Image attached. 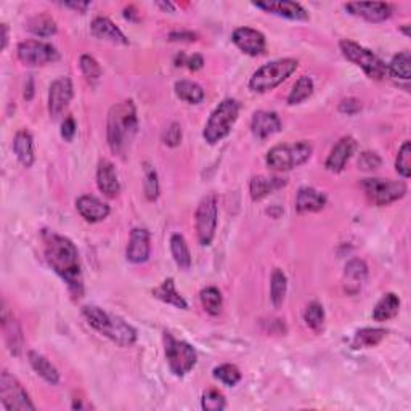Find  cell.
I'll list each match as a JSON object with an SVG mask.
<instances>
[{
  "label": "cell",
  "mask_w": 411,
  "mask_h": 411,
  "mask_svg": "<svg viewBox=\"0 0 411 411\" xmlns=\"http://www.w3.org/2000/svg\"><path fill=\"white\" fill-rule=\"evenodd\" d=\"M44 246L49 265L66 283L73 297L79 299L84 292V283L78 247L69 238L58 235L55 231L44 233Z\"/></svg>",
  "instance_id": "obj_1"
},
{
  "label": "cell",
  "mask_w": 411,
  "mask_h": 411,
  "mask_svg": "<svg viewBox=\"0 0 411 411\" xmlns=\"http://www.w3.org/2000/svg\"><path fill=\"white\" fill-rule=\"evenodd\" d=\"M137 130H139V119H137L134 101L125 100L110 110L106 134H108V145L114 155L124 156L127 153Z\"/></svg>",
  "instance_id": "obj_2"
},
{
  "label": "cell",
  "mask_w": 411,
  "mask_h": 411,
  "mask_svg": "<svg viewBox=\"0 0 411 411\" xmlns=\"http://www.w3.org/2000/svg\"><path fill=\"white\" fill-rule=\"evenodd\" d=\"M82 315L95 331L103 334L111 341L121 347H130L137 341V331L125 323L123 318L105 312L103 308L96 306H85L82 308Z\"/></svg>",
  "instance_id": "obj_3"
},
{
  "label": "cell",
  "mask_w": 411,
  "mask_h": 411,
  "mask_svg": "<svg viewBox=\"0 0 411 411\" xmlns=\"http://www.w3.org/2000/svg\"><path fill=\"white\" fill-rule=\"evenodd\" d=\"M240 116V103L235 98H225L212 111L204 125L202 137L209 145H216L230 134Z\"/></svg>",
  "instance_id": "obj_4"
},
{
  "label": "cell",
  "mask_w": 411,
  "mask_h": 411,
  "mask_svg": "<svg viewBox=\"0 0 411 411\" xmlns=\"http://www.w3.org/2000/svg\"><path fill=\"white\" fill-rule=\"evenodd\" d=\"M299 62L294 58H281L263 64L252 74L250 80V89L256 94H265L277 89L285 82L294 71L297 69Z\"/></svg>",
  "instance_id": "obj_5"
},
{
  "label": "cell",
  "mask_w": 411,
  "mask_h": 411,
  "mask_svg": "<svg viewBox=\"0 0 411 411\" xmlns=\"http://www.w3.org/2000/svg\"><path fill=\"white\" fill-rule=\"evenodd\" d=\"M313 146L308 141H294V143L277 145L267 153V166L272 170L286 172L299 167L311 159Z\"/></svg>",
  "instance_id": "obj_6"
},
{
  "label": "cell",
  "mask_w": 411,
  "mask_h": 411,
  "mask_svg": "<svg viewBox=\"0 0 411 411\" xmlns=\"http://www.w3.org/2000/svg\"><path fill=\"white\" fill-rule=\"evenodd\" d=\"M339 47H341L344 57H346L349 62L357 64L358 68H362L369 79L381 80L385 78V74H387V64H385L378 55H374L371 50L365 49L362 45H358L357 42L349 39L341 40Z\"/></svg>",
  "instance_id": "obj_7"
},
{
  "label": "cell",
  "mask_w": 411,
  "mask_h": 411,
  "mask_svg": "<svg viewBox=\"0 0 411 411\" xmlns=\"http://www.w3.org/2000/svg\"><path fill=\"white\" fill-rule=\"evenodd\" d=\"M164 349L167 363H169L170 371L175 376H185L186 373H190L195 368L198 362V353L191 344L179 341L170 333L164 331Z\"/></svg>",
  "instance_id": "obj_8"
},
{
  "label": "cell",
  "mask_w": 411,
  "mask_h": 411,
  "mask_svg": "<svg viewBox=\"0 0 411 411\" xmlns=\"http://www.w3.org/2000/svg\"><path fill=\"white\" fill-rule=\"evenodd\" d=\"M365 195L374 206H389L407 195V184L387 179H365L362 182Z\"/></svg>",
  "instance_id": "obj_9"
},
{
  "label": "cell",
  "mask_w": 411,
  "mask_h": 411,
  "mask_svg": "<svg viewBox=\"0 0 411 411\" xmlns=\"http://www.w3.org/2000/svg\"><path fill=\"white\" fill-rule=\"evenodd\" d=\"M217 217H219L217 196L214 193H211V195L202 198L196 209V235L201 246H211V243L214 241L217 230Z\"/></svg>",
  "instance_id": "obj_10"
},
{
  "label": "cell",
  "mask_w": 411,
  "mask_h": 411,
  "mask_svg": "<svg viewBox=\"0 0 411 411\" xmlns=\"http://www.w3.org/2000/svg\"><path fill=\"white\" fill-rule=\"evenodd\" d=\"M0 400L5 410H35V405L31 402L29 395L19 381L12 376L8 371L0 374Z\"/></svg>",
  "instance_id": "obj_11"
},
{
  "label": "cell",
  "mask_w": 411,
  "mask_h": 411,
  "mask_svg": "<svg viewBox=\"0 0 411 411\" xmlns=\"http://www.w3.org/2000/svg\"><path fill=\"white\" fill-rule=\"evenodd\" d=\"M19 62L26 66H44L60 60L58 50L52 44L40 40H24L17 49Z\"/></svg>",
  "instance_id": "obj_12"
},
{
  "label": "cell",
  "mask_w": 411,
  "mask_h": 411,
  "mask_svg": "<svg viewBox=\"0 0 411 411\" xmlns=\"http://www.w3.org/2000/svg\"><path fill=\"white\" fill-rule=\"evenodd\" d=\"M353 17H360L369 23H383L394 13V7L385 2H349L344 5Z\"/></svg>",
  "instance_id": "obj_13"
},
{
  "label": "cell",
  "mask_w": 411,
  "mask_h": 411,
  "mask_svg": "<svg viewBox=\"0 0 411 411\" xmlns=\"http://www.w3.org/2000/svg\"><path fill=\"white\" fill-rule=\"evenodd\" d=\"M73 98V82L68 76L53 80L49 90V113L57 119Z\"/></svg>",
  "instance_id": "obj_14"
},
{
  "label": "cell",
  "mask_w": 411,
  "mask_h": 411,
  "mask_svg": "<svg viewBox=\"0 0 411 411\" xmlns=\"http://www.w3.org/2000/svg\"><path fill=\"white\" fill-rule=\"evenodd\" d=\"M231 40L243 53L251 55V57H257L265 52V35L257 29L238 28L233 31Z\"/></svg>",
  "instance_id": "obj_15"
},
{
  "label": "cell",
  "mask_w": 411,
  "mask_h": 411,
  "mask_svg": "<svg viewBox=\"0 0 411 411\" xmlns=\"http://www.w3.org/2000/svg\"><path fill=\"white\" fill-rule=\"evenodd\" d=\"M150 231L145 228H134L130 231V240L125 251L127 261L132 263H145L150 259Z\"/></svg>",
  "instance_id": "obj_16"
},
{
  "label": "cell",
  "mask_w": 411,
  "mask_h": 411,
  "mask_svg": "<svg viewBox=\"0 0 411 411\" xmlns=\"http://www.w3.org/2000/svg\"><path fill=\"white\" fill-rule=\"evenodd\" d=\"M256 8H261L267 13H273L277 17H283L288 19H297V21H306L308 19V12L301 3L291 2V0H277V2H254Z\"/></svg>",
  "instance_id": "obj_17"
},
{
  "label": "cell",
  "mask_w": 411,
  "mask_h": 411,
  "mask_svg": "<svg viewBox=\"0 0 411 411\" xmlns=\"http://www.w3.org/2000/svg\"><path fill=\"white\" fill-rule=\"evenodd\" d=\"M355 148H357V141H355L353 137L350 135L342 137V139L334 145V148L331 150V153H329L326 162H324L326 170L333 172V174H339V172H342L349 159L352 158Z\"/></svg>",
  "instance_id": "obj_18"
},
{
  "label": "cell",
  "mask_w": 411,
  "mask_h": 411,
  "mask_svg": "<svg viewBox=\"0 0 411 411\" xmlns=\"http://www.w3.org/2000/svg\"><path fill=\"white\" fill-rule=\"evenodd\" d=\"M2 331L10 353L18 357L23 350V331L17 318L13 317V313L8 312V308L5 306L2 308Z\"/></svg>",
  "instance_id": "obj_19"
},
{
  "label": "cell",
  "mask_w": 411,
  "mask_h": 411,
  "mask_svg": "<svg viewBox=\"0 0 411 411\" xmlns=\"http://www.w3.org/2000/svg\"><path fill=\"white\" fill-rule=\"evenodd\" d=\"M76 209L82 216V219L90 223L101 222L110 216V206L106 204V202L100 201L98 198L90 195L80 196L79 200L76 201Z\"/></svg>",
  "instance_id": "obj_20"
},
{
  "label": "cell",
  "mask_w": 411,
  "mask_h": 411,
  "mask_svg": "<svg viewBox=\"0 0 411 411\" xmlns=\"http://www.w3.org/2000/svg\"><path fill=\"white\" fill-rule=\"evenodd\" d=\"M251 130L257 139L263 140L281 130V121L273 111H257L252 116Z\"/></svg>",
  "instance_id": "obj_21"
},
{
  "label": "cell",
  "mask_w": 411,
  "mask_h": 411,
  "mask_svg": "<svg viewBox=\"0 0 411 411\" xmlns=\"http://www.w3.org/2000/svg\"><path fill=\"white\" fill-rule=\"evenodd\" d=\"M96 185H98L100 191L106 198H116L119 195L121 184L118 179V172H116L114 166L110 161H100L98 170H96Z\"/></svg>",
  "instance_id": "obj_22"
},
{
  "label": "cell",
  "mask_w": 411,
  "mask_h": 411,
  "mask_svg": "<svg viewBox=\"0 0 411 411\" xmlns=\"http://www.w3.org/2000/svg\"><path fill=\"white\" fill-rule=\"evenodd\" d=\"M368 277V267L362 259H352L344 270V286L349 294H357Z\"/></svg>",
  "instance_id": "obj_23"
},
{
  "label": "cell",
  "mask_w": 411,
  "mask_h": 411,
  "mask_svg": "<svg viewBox=\"0 0 411 411\" xmlns=\"http://www.w3.org/2000/svg\"><path fill=\"white\" fill-rule=\"evenodd\" d=\"M326 206V196L318 190L312 189V186H302L297 191L296 196V211L301 214H307V212H318Z\"/></svg>",
  "instance_id": "obj_24"
},
{
  "label": "cell",
  "mask_w": 411,
  "mask_h": 411,
  "mask_svg": "<svg viewBox=\"0 0 411 411\" xmlns=\"http://www.w3.org/2000/svg\"><path fill=\"white\" fill-rule=\"evenodd\" d=\"M92 33L95 37L101 40H108V42L113 44H121L127 45L129 44V39L125 37L124 33L116 26V24L111 21L110 18L106 17H96L92 21Z\"/></svg>",
  "instance_id": "obj_25"
},
{
  "label": "cell",
  "mask_w": 411,
  "mask_h": 411,
  "mask_svg": "<svg viewBox=\"0 0 411 411\" xmlns=\"http://www.w3.org/2000/svg\"><path fill=\"white\" fill-rule=\"evenodd\" d=\"M285 185H286V180L280 179V177H267V175L252 177L250 184L252 201H261L268 195H272L273 191L283 189Z\"/></svg>",
  "instance_id": "obj_26"
},
{
  "label": "cell",
  "mask_w": 411,
  "mask_h": 411,
  "mask_svg": "<svg viewBox=\"0 0 411 411\" xmlns=\"http://www.w3.org/2000/svg\"><path fill=\"white\" fill-rule=\"evenodd\" d=\"M13 151L17 155L18 161L24 167H31L34 164V140L33 135L26 129L18 130L13 139Z\"/></svg>",
  "instance_id": "obj_27"
},
{
  "label": "cell",
  "mask_w": 411,
  "mask_h": 411,
  "mask_svg": "<svg viewBox=\"0 0 411 411\" xmlns=\"http://www.w3.org/2000/svg\"><path fill=\"white\" fill-rule=\"evenodd\" d=\"M28 358L34 371L37 373L44 381H47V383L52 385H57L60 383V374L57 371V368L53 367L52 362H50L47 357H44L42 353L35 352V350H31V352L28 353Z\"/></svg>",
  "instance_id": "obj_28"
},
{
  "label": "cell",
  "mask_w": 411,
  "mask_h": 411,
  "mask_svg": "<svg viewBox=\"0 0 411 411\" xmlns=\"http://www.w3.org/2000/svg\"><path fill=\"white\" fill-rule=\"evenodd\" d=\"M153 296L159 301L169 304V306H174L177 308H189V304L184 299V296H180V292L175 289V283L172 278H167V280L162 281V285L153 289Z\"/></svg>",
  "instance_id": "obj_29"
},
{
  "label": "cell",
  "mask_w": 411,
  "mask_h": 411,
  "mask_svg": "<svg viewBox=\"0 0 411 411\" xmlns=\"http://www.w3.org/2000/svg\"><path fill=\"white\" fill-rule=\"evenodd\" d=\"M399 308H400V299L397 294L394 292L384 294L373 308V320H376V322H387V320L397 315Z\"/></svg>",
  "instance_id": "obj_30"
},
{
  "label": "cell",
  "mask_w": 411,
  "mask_h": 411,
  "mask_svg": "<svg viewBox=\"0 0 411 411\" xmlns=\"http://www.w3.org/2000/svg\"><path fill=\"white\" fill-rule=\"evenodd\" d=\"M170 252L177 265H179L182 270H189L191 267V252L189 245H186L185 238L179 235V233H174V235L170 236Z\"/></svg>",
  "instance_id": "obj_31"
},
{
  "label": "cell",
  "mask_w": 411,
  "mask_h": 411,
  "mask_svg": "<svg viewBox=\"0 0 411 411\" xmlns=\"http://www.w3.org/2000/svg\"><path fill=\"white\" fill-rule=\"evenodd\" d=\"M385 334H387V331H385V329H383V328L358 329L353 336L352 346H353V349L374 347V346H378L381 341H383V339L385 338Z\"/></svg>",
  "instance_id": "obj_32"
},
{
  "label": "cell",
  "mask_w": 411,
  "mask_h": 411,
  "mask_svg": "<svg viewBox=\"0 0 411 411\" xmlns=\"http://www.w3.org/2000/svg\"><path fill=\"white\" fill-rule=\"evenodd\" d=\"M175 94L180 100L190 105H198L204 100V89L200 84L193 82V80H177Z\"/></svg>",
  "instance_id": "obj_33"
},
{
  "label": "cell",
  "mask_w": 411,
  "mask_h": 411,
  "mask_svg": "<svg viewBox=\"0 0 411 411\" xmlns=\"http://www.w3.org/2000/svg\"><path fill=\"white\" fill-rule=\"evenodd\" d=\"M28 29L39 37H50L57 33V23L47 13H39L28 21Z\"/></svg>",
  "instance_id": "obj_34"
},
{
  "label": "cell",
  "mask_w": 411,
  "mask_h": 411,
  "mask_svg": "<svg viewBox=\"0 0 411 411\" xmlns=\"http://www.w3.org/2000/svg\"><path fill=\"white\" fill-rule=\"evenodd\" d=\"M270 299L272 304L277 308L281 307V304L285 302L286 297V291H288V278L285 275V272L281 268H275L272 273V280H270Z\"/></svg>",
  "instance_id": "obj_35"
},
{
  "label": "cell",
  "mask_w": 411,
  "mask_h": 411,
  "mask_svg": "<svg viewBox=\"0 0 411 411\" xmlns=\"http://www.w3.org/2000/svg\"><path fill=\"white\" fill-rule=\"evenodd\" d=\"M387 73L395 79L410 80L411 78V55L410 52H400L392 58L387 66Z\"/></svg>",
  "instance_id": "obj_36"
},
{
  "label": "cell",
  "mask_w": 411,
  "mask_h": 411,
  "mask_svg": "<svg viewBox=\"0 0 411 411\" xmlns=\"http://www.w3.org/2000/svg\"><path fill=\"white\" fill-rule=\"evenodd\" d=\"M200 299H201L202 307H204V311L209 313V315L217 317L222 312L223 299H222V292L217 288L214 286L204 288L200 292Z\"/></svg>",
  "instance_id": "obj_37"
},
{
  "label": "cell",
  "mask_w": 411,
  "mask_h": 411,
  "mask_svg": "<svg viewBox=\"0 0 411 411\" xmlns=\"http://www.w3.org/2000/svg\"><path fill=\"white\" fill-rule=\"evenodd\" d=\"M313 94V80L308 78V76H302L299 80L294 84L291 94L288 95V105H299L302 101H306L308 96Z\"/></svg>",
  "instance_id": "obj_38"
},
{
  "label": "cell",
  "mask_w": 411,
  "mask_h": 411,
  "mask_svg": "<svg viewBox=\"0 0 411 411\" xmlns=\"http://www.w3.org/2000/svg\"><path fill=\"white\" fill-rule=\"evenodd\" d=\"M143 170H145V182H143V189H145V196L148 201H155L158 200L159 196V180H158V172L150 162H145L143 164Z\"/></svg>",
  "instance_id": "obj_39"
},
{
  "label": "cell",
  "mask_w": 411,
  "mask_h": 411,
  "mask_svg": "<svg viewBox=\"0 0 411 411\" xmlns=\"http://www.w3.org/2000/svg\"><path fill=\"white\" fill-rule=\"evenodd\" d=\"M304 322L307 323V326L313 329V331H322L324 324V308L322 304L318 302H311L306 307V312H304Z\"/></svg>",
  "instance_id": "obj_40"
},
{
  "label": "cell",
  "mask_w": 411,
  "mask_h": 411,
  "mask_svg": "<svg viewBox=\"0 0 411 411\" xmlns=\"http://www.w3.org/2000/svg\"><path fill=\"white\" fill-rule=\"evenodd\" d=\"M79 66H80V71H82V74L85 76V79L92 84L98 82L101 74H103L100 63L96 62L94 57H90V55H80Z\"/></svg>",
  "instance_id": "obj_41"
},
{
  "label": "cell",
  "mask_w": 411,
  "mask_h": 411,
  "mask_svg": "<svg viewBox=\"0 0 411 411\" xmlns=\"http://www.w3.org/2000/svg\"><path fill=\"white\" fill-rule=\"evenodd\" d=\"M214 378L219 379L220 383H223L225 385L233 387V385H236L241 381V371L235 367V365L225 363L214 368Z\"/></svg>",
  "instance_id": "obj_42"
},
{
  "label": "cell",
  "mask_w": 411,
  "mask_h": 411,
  "mask_svg": "<svg viewBox=\"0 0 411 411\" xmlns=\"http://www.w3.org/2000/svg\"><path fill=\"white\" fill-rule=\"evenodd\" d=\"M395 170L399 172L403 179H408L411 175V143L407 140L400 146L397 159H395Z\"/></svg>",
  "instance_id": "obj_43"
},
{
  "label": "cell",
  "mask_w": 411,
  "mask_h": 411,
  "mask_svg": "<svg viewBox=\"0 0 411 411\" xmlns=\"http://www.w3.org/2000/svg\"><path fill=\"white\" fill-rule=\"evenodd\" d=\"M201 405L206 411H222V410H225L227 402H225V397H223L219 390L211 389V390H207L204 395H202Z\"/></svg>",
  "instance_id": "obj_44"
},
{
  "label": "cell",
  "mask_w": 411,
  "mask_h": 411,
  "mask_svg": "<svg viewBox=\"0 0 411 411\" xmlns=\"http://www.w3.org/2000/svg\"><path fill=\"white\" fill-rule=\"evenodd\" d=\"M383 164V159L379 158L378 153L374 151H363L358 158V169L365 170V172H371L376 170Z\"/></svg>",
  "instance_id": "obj_45"
},
{
  "label": "cell",
  "mask_w": 411,
  "mask_h": 411,
  "mask_svg": "<svg viewBox=\"0 0 411 411\" xmlns=\"http://www.w3.org/2000/svg\"><path fill=\"white\" fill-rule=\"evenodd\" d=\"M164 143L170 148H175L182 143V125L179 123H172L167 130L164 132V137H162Z\"/></svg>",
  "instance_id": "obj_46"
},
{
  "label": "cell",
  "mask_w": 411,
  "mask_h": 411,
  "mask_svg": "<svg viewBox=\"0 0 411 411\" xmlns=\"http://www.w3.org/2000/svg\"><path fill=\"white\" fill-rule=\"evenodd\" d=\"M177 66H186L190 71H200L202 66H204V60H202L201 55H191V57H186L185 53L177 55L175 60Z\"/></svg>",
  "instance_id": "obj_47"
},
{
  "label": "cell",
  "mask_w": 411,
  "mask_h": 411,
  "mask_svg": "<svg viewBox=\"0 0 411 411\" xmlns=\"http://www.w3.org/2000/svg\"><path fill=\"white\" fill-rule=\"evenodd\" d=\"M360 110H362V101L357 98H346L339 103V111H341V113H344V114L353 116V114H357Z\"/></svg>",
  "instance_id": "obj_48"
},
{
  "label": "cell",
  "mask_w": 411,
  "mask_h": 411,
  "mask_svg": "<svg viewBox=\"0 0 411 411\" xmlns=\"http://www.w3.org/2000/svg\"><path fill=\"white\" fill-rule=\"evenodd\" d=\"M169 40L172 42H195L198 40V34L191 31H174L169 34Z\"/></svg>",
  "instance_id": "obj_49"
},
{
  "label": "cell",
  "mask_w": 411,
  "mask_h": 411,
  "mask_svg": "<svg viewBox=\"0 0 411 411\" xmlns=\"http://www.w3.org/2000/svg\"><path fill=\"white\" fill-rule=\"evenodd\" d=\"M76 129H78V127H76L74 119L73 118H66L64 123L62 124V137L66 141H71L76 135Z\"/></svg>",
  "instance_id": "obj_50"
},
{
  "label": "cell",
  "mask_w": 411,
  "mask_h": 411,
  "mask_svg": "<svg viewBox=\"0 0 411 411\" xmlns=\"http://www.w3.org/2000/svg\"><path fill=\"white\" fill-rule=\"evenodd\" d=\"M62 5L66 8L76 10L78 13H85L87 12V8L90 7V2H63Z\"/></svg>",
  "instance_id": "obj_51"
},
{
  "label": "cell",
  "mask_w": 411,
  "mask_h": 411,
  "mask_svg": "<svg viewBox=\"0 0 411 411\" xmlns=\"http://www.w3.org/2000/svg\"><path fill=\"white\" fill-rule=\"evenodd\" d=\"M0 31H2V50L7 49L8 44V26L5 23L0 24Z\"/></svg>",
  "instance_id": "obj_52"
},
{
  "label": "cell",
  "mask_w": 411,
  "mask_h": 411,
  "mask_svg": "<svg viewBox=\"0 0 411 411\" xmlns=\"http://www.w3.org/2000/svg\"><path fill=\"white\" fill-rule=\"evenodd\" d=\"M33 95H34V82H33V79H28V89L24 90V98H26L28 101L33 100Z\"/></svg>",
  "instance_id": "obj_53"
},
{
  "label": "cell",
  "mask_w": 411,
  "mask_h": 411,
  "mask_svg": "<svg viewBox=\"0 0 411 411\" xmlns=\"http://www.w3.org/2000/svg\"><path fill=\"white\" fill-rule=\"evenodd\" d=\"M124 17L127 19H132V21H139V17L135 15V8L134 7H127L124 10Z\"/></svg>",
  "instance_id": "obj_54"
},
{
  "label": "cell",
  "mask_w": 411,
  "mask_h": 411,
  "mask_svg": "<svg viewBox=\"0 0 411 411\" xmlns=\"http://www.w3.org/2000/svg\"><path fill=\"white\" fill-rule=\"evenodd\" d=\"M156 5L161 7L162 10H166V12H167V10H169V12H174V10H175V7L170 2H156Z\"/></svg>",
  "instance_id": "obj_55"
},
{
  "label": "cell",
  "mask_w": 411,
  "mask_h": 411,
  "mask_svg": "<svg viewBox=\"0 0 411 411\" xmlns=\"http://www.w3.org/2000/svg\"><path fill=\"white\" fill-rule=\"evenodd\" d=\"M402 31L405 33V35H408V26H403V29H402Z\"/></svg>",
  "instance_id": "obj_56"
}]
</instances>
